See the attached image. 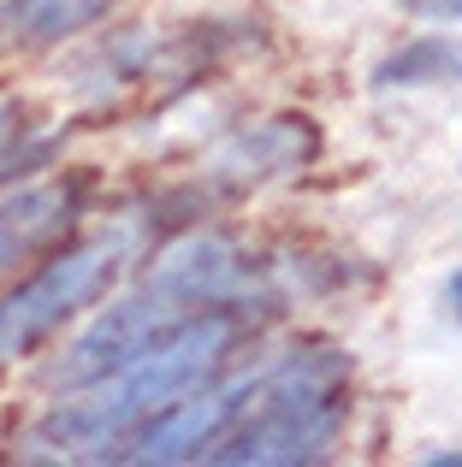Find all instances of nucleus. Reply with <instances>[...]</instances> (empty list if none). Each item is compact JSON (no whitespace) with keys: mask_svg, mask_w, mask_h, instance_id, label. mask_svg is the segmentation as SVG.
<instances>
[{"mask_svg":"<svg viewBox=\"0 0 462 467\" xmlns=\"http://www.w3.org/2000/svg\"><path fill=\"white\" fill-rule=\"evenodd\" d=\"M373 83H380V89L385 83H462V42H451V36H427V42L397 47V54L380 66Z\"/></svg>","mask_w":462,"mask_h":467,"instance_id":"obj_10","label":"nucleus"},{"mask_svg":"<svg viewBox=\"0 0 462 467\" xmlns=\"http://www.w3.org/2000/svg\"><path fill=\"white\" fill-rule=\"evenodd\" d=\"M344 373L350 361L332 349L314 355H290L273 373H261L255 402L237 426L208 450V462L220 467H297V462H320L338 444L344 426Z\"/></svg>","mask_w":462,"mask_h":467,"instance_id":"obj_2","label":"nucleus"},{"mask_svg":"<svg viewBox=\"0 0 462 467\" xmlns=\"http://www.w3.org/2000/svg\"><path fill=\"white\" fill-rule=\"evenodd\" d=\"M142 290H154V296L178 302V308H220L243 290V261L237 249H231L226 237H214V231H190V237H178L173 249H161L149 261V273H142Z\"/></svg>","mask_w":462,"mask_h":467,"instance_id":"obj_6","label":"nucleus"},{"mask_svg":"<svg viewBox=\"0 0 462 467\" xmlns=\"http://www.w3.org/2000/svg\"><path fill=\"white\" fill-rule=\"evenodd\" d=\"M409 18H439V24H457L462 18V0H397Z\"/></svg>","mask_w":462,"mask_h":467,"instance_id":"obj_11","label":"nucleus"},{"mask_svg":"<svg viewBox=\"0 0 462 467\" xmlns=\"http://www.w3.org/2000/svg\"><path fill=\"white\" fill-rule=\"evenodd\" d=\"M184 314H190V308H178V302L154 296V290H137V296L107 302V308L95 314L89 326H83L78 337H71L66 349H59L54 361L42 367V373H36V385H42V390H59V397L101 385V379H113L119 367L137 361L149 343H161Z\"/></svg>","mask_w":462,"mask_h":467,"instance_id":"obj_4","label":"nucleus"},{"mask_svg":"<svg viewBox=\"0 0 462 467\" xmlns=\"http://www.w3.org/2000/svg\"><path fill=\"white\" fill-rule=\"evenodd\" d=\"M309 149H314L309 125L273 119V125H261L255 137H237V142H231V149L214 160V171H220V178H231V183H261V178H273V171L297 166Z\"/></svg>","mask_w":462,"mask_h":467,"instance_id":"obj_9","label":"nucleus"},{"mask_svg":"<svg viewBox=\"0 0 462 467\" xmlns=\"http://www.w3.org/2000/svg\"><path fill=\"white\" fill-rule=\"evenodd\" d=\"M119 0H0V54H36L89 30Z\"/></svg>","mask_w":462,"mask_h":467,"instance_id":"obj_8","label":"nucleus"},{"mask_svg":"<svg viewBox=\"0 0 462 467\" xmlns=\"http://www.w3.org/2000/svg\"><path fill=\"white\" fill-rule=\"evenodd\" d=\"M78 213V190L71 183H36V190H18L0 202V273L24 254L47 249L59 231Z\"/></svg>","mask_w":462,"mask_h":467,"instance_id":"obj_7","label":"nucleus"},{"mask_svg":"<svg viewBox=\"0 0 462 467\" xmlns=\"http://www.w3.org/2000/svg\"><path fill=\"white\" fill-rule=\"evenodd\" d=\"M125 249H131V237L113 231V237H95V243H78V249L54 254L42 273L12 285L6 296H0V361L30 355L36 343L54 337L78 308H89L95 296H107V285H113L119 266H125Z\"/></svg>","mask_w":462,"mask_h":467,"instance_id":"obj_3","label":"nucleus"},{"mask_svg":"<svg viewBox=\"0 0 462 467\" xmlns=\"http://www.w3.org/2000/svg\"><path fill=\"white\" fill-rule=\"evenodd\" d=\"M0 119H6V113H0Z\"/></svg>","mask_w":462,"mask_h":467,"instance_id":"obj_13","label":"nucleus"},{"mask_svg":"<svg viewBox=\"0 0 462 467\" xmlns=\"http://www.w3.org/2000/svg\"><path fill=\"white\" fill-rule=\"evenodd\" d=\"M255 385H261V373H243V379H231V385H196L190 397H178V402H166L161 414H149V420H142L137 432L119 444L113 462L166 467V462H196V456H208L231 426L249 414Z\"/></svg>","mask_w":462,"mask_h":467,"instance_id":"obj_5","label":"nucleus"},{"mask_svg":"<svg viewBox=\"0 0 462 467\" xmlns=\"http://www.w3.org/2000/svg\"><path fill=\"white\" fill-rule=\"evenodd\" d=\"M451 308H457V319H462V273L451 278Z\"/></svg>","mask_w":462,"mask_h":467,"instance_id":"obj_12","label":"nucleus"},{"mask_svg":"<svg viewBox=\"0 0 462 467\" xmlns=\"http://www.w3.org/2000/svg\"><path fill=\"white\" fill-rule=\"evenodd\" d=\"M231 343H237V308H196L184 314L161 343L119 367L113 379L89 385L78 402L47 409L30 432L18 438V462H107L119 456L131 432L166 402L190 397L226 367Z\"/></svg>","mask_w":462,"mask_h":467,"instance_id":"obj_1","label":"nucleus"}]
</instances>
